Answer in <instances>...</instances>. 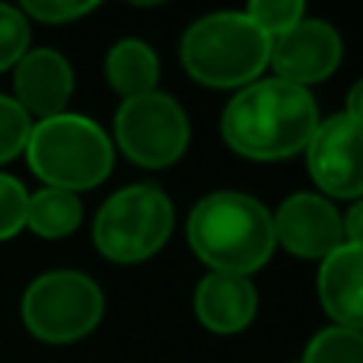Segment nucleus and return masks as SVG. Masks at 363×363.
Returning <instances> with one entry per match:
<instances>
[{"mask_svg":"<svg viewBox=\"0 0 363 363\" xmlns=\"http://www.w3.org/2000/svg\"><path fill=\"white\" fill-rule=\"evenodd\" d=\"M29 48V23L23 10L0 4V70H10Z\"/></svg>","mask_w":363,"mask_h":363,"instance_id":"obj_19","label":"nucleus"},{"mask_svg":"<svg viewBox=\"0 0 363 363\" xmlns=\"http://www.w3.org/2000/svg\"><path fill=\"white\" fill-rule=\"evenodd\" d=\"M319 128L309 89L284 80H258L245 86L223 112V140L249 160H287L306 150Z\"/></svg>","mask_w":363,"mask_h":363,"instance_id":"obj_1","label":"nucleus"},{"mask_svg":"<svg viewBox=\"0 0 363 363\" xmlns=\"http://www.w3.org/2000/svg\"><path fill=\"white\" fill-rule=\"evenodd\" d=\"M347 118H354L357 125H363V80L354 83L351 93H347Z\"/></svg>","mask_w":363,"mask_h":363,"instance_id":"obj_23","label":"nucleus"},{"mask_svg":"<svg viewBox=\"0 0 363 363\" xmlns=\"http://www.w3.org/2000/svg\"><path fill=\"white\" fill-rule=\"evenodd\" d=\"M271 220H274V239L300 258H319L322 262L338 245H345L341 213L319 194H294L277 207Z\"/></svg>","mask_w":363,"mask_h":363,"instance_id":"obj_10","label":"nucleus"},{"mask_svg":"<svg viewBox=\"0 0 363 363\" xmlns=\"http://www.w3.org/2000/svg\"><path fill=\"white\" fill-rule=\"evenodd\" d=\"M188 242L217 274L245 277L274 252V220L268 207L242 191H213L188 217Z\"/></svg>","mask_w":363,"mask_h":363,"instance_id":"obj_2","label":"nucleus"},{"mask_svg":"<svg viewBox=\"0 0 363 363\" xmlns=\"http://www.w3.org/2000/svg\"><path fill=\"white\" fill-rule=\"evenodd\" d=\"M102 290L80 271H48L23 294V322L38 341L70 345L80 341L102 319Z\"/></svg>","mask_w":363,"mask_h":363,"instance_id":"obj_6","label":"nucleus"},{"mask_svg":"<svg viewBox=\"0 0 363 363\" xmlns=\"http://www.w3.org/2000/svg\"><path fill=\"white\" fill-rule=\"evenodd\" d=\"M26 207H29V191L23 182L0 172V242L13 239L26 226Z\"/></svg>","mask_w":363,"mask_h":363,"instance_id":"obj_20","label":"nucleus"},{"mask_svg":"<svg viewBox=\"0 0 363 363\" xmlns=\"http://www.w3.org/2000/svg\"><path fill=\"white\" fill-rule=\"evenodd\" d=\"M93 10H96L93 0H83V4H74V0H26L23 4V16H32L38 23H51V26L74 23V19L86 16Z\"/></svg>","mask_w":363,"mask_h":363,"instance_id":"obj_21","label":"nucleus"},{"mask_svg":"<svg viewBox=\"0 0 363 363\" xmlns=\"http://www.w3.org/2000/svg\"><path fill=\"white\" fill-rule=\"evenodd\" d=\"M303 363H363V332L354 328H322L309 341Z\"/></svg>","mask_w":363,"mask_h":363,"instance_id":"obj_16","label":"nucleus"},{"mask_svg":"<svg viewBox=\"0 0 363 363\" xmlns=\"http://www.w3.org/2000/svg\"><path fill=\"white\" fill-rule=\"evenodd\" d=\"M315 185L332 198H363V125L345 112L315 128L306 147Z\"/></svg>","mask_w":363,"mask_h":363,"instance_id":"obj_8","label":"nucleus"},{"mask_svg":"<svg viewBox=\"0 0 363 363\" xmlns=\"http://www.w3.org/2000/svg\"><path fill=\"white\" fill-rule=\"evenodd\" d=\"M300 363H303V360H300Z\"/></svg>","mask_w":363,"mask_h":363,"instance_id":"obj_24","label":"nucleus"},{"mask_svg":"<svg viewBox=\"0 0 363 363\" xmlns=\"http://www.w3.org/2000/svg\"><path fill=\"white\" fill-rule=\"evenodd\" d=\"M13 83H16V102L26 108V115H38L45 121L64 112L74 93V70L61 51L38 48L19 57Z\"/></svg>","mask_w":363,"mask_h":363,"instance_id":"obj_11","label":"nucleus"},{"mask_svg":"<svg viewBox=\"0 0 363 363\" xmlns=\"http://www.w3.org/2000/svg\"><path fill=\"white\" fill-rule=\"evenodd\" d=\"M271 42L245 13H211L182 38V64L204 86H242L271 61Z\"/></svg>","mask_w":363,"mask_h":363,"instance_id":"obj_4","label":"nucleus"},{"mask_svg":"<svg viewBox=\"0 0 363 363\" xmlns=\"http://www.w3.org/2000/svg\"><path fill=\"white\" fill-rule=\"evenodd\" d=\"M83 204L74 191H61V188H42V191L29 194V207H26V226L42 239H64L80 226Z\"/></svg>","mask_w":363,"mask_h":363,"instance_id":"obj_15","label":"nucleus"},{"mask_svg":"<svg viewBox=\"0 0 363 363\" xmlns=\"http://www.w3.org/2000/svg\"><path fill=\"white\" fill-rule=\"evenodd\" d=\"M172 233V201L157 185H128L99 207L93 223L96 249L118 264L147 262Z\"/></svg>","mask_w":363,"mask_h":363,"instance_id":"obj_5","label":"nucleus"},{"mask_svg":"<svg viewBox=\"0 0 363 363\" xmlns=\"http://www.w3.org/2000/svg\"><path fill=\"white\" fill-rule=\"evenodd\" d=\"M303 13H306V6H303L300 0H255V4L245 10V16L268 38H277L294 29L296 23H303Z\"/></svg>","mask_w":363,"mask_h":363,"instance_id":"obj_17","label":"nucleus"},{"mask_svg":"<svg viewBox=\"0 0 363 363\" xmlns=\"http://www.w3.org/2000/svg\"><path fill=\"white\" fill-rule=\"evenodd\" d=\"M106 77H108V86H112L115 93H121L125 99L157 93L160 61L147 42H140V38H125V42H118L108 51Z\"/></svg>","mask_w":363,"mask_h":363,"instance_id":"obj_14","label":"nucleus"},{"mask_svg":"<svg viewBox=\"0 0 363 363\" xmlns=\"http://www.w3.org/2000/svg\"><path fill=\"white\" fill-rule=\"evenodd\" d=\"M345 45L335 26L325 19H303L290 32L271 42V64L277 80L306 89L309 83H322L338 70Z\"/></svg>","mask_w":363,"mask_h":363,"instance_id":"obj_9","label":"nucleus"},{"mask_svg":"<svg viewBox=\"0 0 363 363\" xmlns=\"http://www.w3.org/2000/svg\"><path fill=\"white\" fill-rule=\"evenodd\" d=\"M115 138L128 160L147 169L172 166L188 150V115L166 93H147L125 99L115 115Z\"/></svg>","mask_w":363,"mask_h":363,"instance_id":"obj_7","label":"nucleus"},{"mask_svg":"<svg viewBox=\"0 0 363 363\" xmlns=\"http://www.w3.org/2000/svg\"><path fill=\"white\" fill-rule=\"evenodd\" d=\"M341 226H345L347 245H357V249H363V198L354 201V204L347 207V213H345V220H341Z\"/></svg>","mask_w":363,"mask_h":363,"instance_id":"obj_22","label":"nucleus"},{"mask_svg":"<svg viewBox=\"0 0 363 363\" xmlns=\"http://www.w3.org/2000/svg\"><path fill=\"white\" fill-rule=\"evenodd\" d=\"M319 296L341 328L363 332V249L338 245L319 268Z\"/></svg>","mask_w":363,"mask_h":363,"instance_id":"obj_12","label":"nucleus"},{"mask_svg":"<svg viewBox=\"0 0 363 363\" xmlns=\"http://www.w3.org/2000/svg\"><path fill=\"white\" fill-rule=\"evenodd\" d=\"M255 306L258 296L245 277L236 274H207L198 284L194 294V309L198 319L204 322V328L217 335H236L255 319Z\"/></svg>","mask_w":363,"mask_h":363,"instance_id":"obj_13","label":"nucleus"},{"mask_svg":"<svg viewBox=\"0 0 363 363\" xmlns=\"http://www.w3.org/2000/svg\"><path fill=\"white\" fill-rule=\"evenodd\" d=\"M26 157L45 188H61L74 194L102 185L115 163L108 134L96 121L67 112L32 125Z\"/></svg>","mask_w":363,"mask_h":363,"instance_id":"obj_3","label":"nucleus"},{"mask_svg":"<svg viewBox=\"0 0 363 363\" xmlns=\"http://www.w3.org/2000/svg\"><path fill=\"white\" fill-rule=\"evenodd\" d=\"M32 134V118L26 108L10 96H0V163H10L16 153L26 150Z\"/></svg>","mask_w":363,"mask_h":363,"instance_id":"obj_18","label":"nucleus"}]
</instances>
